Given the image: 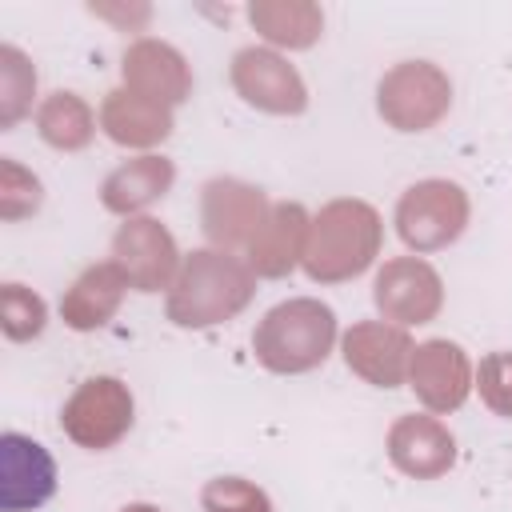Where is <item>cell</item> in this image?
<instances>
[{
	"label": "cell",
	"instance_id": "4fadbf2b",
	"mask_svg": "<svg viewBox=\"0 0 512 512\" xmlns=\"http://www.w3.org/2000/svg\"><path fill=\"white\" fill-rule=\"evenodd\" d=\"M56 492V460L44 444L20 432L0 436V508L32 512Z\"/></svg>",
	"mask_w": 512,
	"mask_h": 512
},
{
	"label": "cell",
	"instance_id": "44dd1931",
	"mask_svg": "<svg viewBox=\"0 0 512 512\" xmlns=\"http://www.w3.org/2000/svg\"><path fill=\"white\" fill-rule=\"evenodd\" d=\"M96 124H100V116L92 112V104L68 88L44 96L36 108V132L56 152H84L96 136Z\"/></svg>",
	"mask_w": 512,
	"mask_h": 512
},
{
	"label": "cell",
	"instance_id": "3957f363",
	"mask_svg": "<svg viewBox=\"0 0 512 512\" xmlns=\"http://www.w3.org/2000/svg\"><path fill=\"white\" fill-rule=\"evenodd\" d=\"M336 348V312L316 296H292L268 308L252 332L256 360L276 376L320 368Z\"/></svg>",
	"mask_w": 512,
	"mask_h": 512
},
{
	"label": "cell",
	"instance_id": "52a82bcc",
	"mask_svg": "<svg viewBox=\"0 0 512 512\" xmlns=\"http://www.w3.org/2000/svg\"><path fill=\"white\" fill-rule=\"evenodd\" d=\"M272 204L268 196L236 176H216L200 188V228L208 236V248L224 252H248L260 236Z\"/></svg>",
	"mask_w": 512,
	"mask_h": 512
},
{
	"label": "cell",
	"instance_id": "4316f807",
	"mask_svg": "<svg viewBox=\"0 0 512 512\" xmlns=\"http://www.w3.org/2000/svg\"><path fill=\"white\" fill-rule=\"evenodd\" d=\"M120 512H160L156 504H144V500H136V504H124Z\"/></svg>",
	"mask_w": 512,
	"mask_h": 512
},
{
	"label": "cell",
	"instance_id": "9c48e42d",
	"mask_svg": "<svg viewBox=\"0 0 512 512\" xmlns=\"http://www.w3.org/2000/svg\"><path fill=\"white\" fill-rule=\"evenodd\" d=\"M232 88L244 104L268 112V116H300L308 108V88L296 64L280 56L276 48H240L232 56Z\"/></svg>",
	"mask_w": 512,
	"mask_h": 512
},
{
	"label": "cell",
	"instance_id": "8992f818",
	"mask_svg": "<svg viewBox=\"0 0 512 512\" xmlns=\"http://www.w3.org/2000/svg\"><path fill=\"white\" fill-rule=\"evenodd\" d=\"M136 420V400L120 376H88L60 408V428L76 448L108 452Z\"/></svg>",
	"mask_w": 512,
	"mask_h": 512
},
{
	"label": "cell",
	"instance_id": "2e32d148",
	"mask_svg": "<svg viewBox=\"0 0 512 512\" xmlns=\"http://www.w3.org/2000/svg\"><path fill=\"white\" fill-rule=\"evenodd\" d=\"M308 232H312V216L304 204L296 200H280L272 204L260 236L252 240V248L244 252L248 268L264 280H280L288 272H296L304 264V248H308Z\"/></svg>",
	"mask_w": 512,
	"mask_h": 512
},
{
	"label": "cell",
	"instance_id": "cb8c5ba5",
	"mask_svg": "<svg viewBox=\"0 0 512 512\" xmlns=\"http://www.w3.org/2000/svg\"><path fill=\"white\" fill-rule=\"evenodd\" d=\"M44 204V184L32 168H24L20 160L4 156L0 160V220L16 224V220H28L36 216Z\"/></svg>",
	"mask_w": 512,
	"mask_h": 512
},
{
	"label": "cell",
	"instance_id": "484cf974",
	"mask_svg": "<svg viewBox=\"0 0 512 512\" xmlns=\"http://www.w3.org/2000/svg\"><path fill=\"white\" fill-rule=\"evenodd\" d=\"M480 400L488 404V412L512 420V352H488L476 364V384Z\"/></svg>",
	"mask_w": 512,
	"mask_h": 512
},
{
	"label": "cell",
	"instance_id": "7c38bea8",
	"mask_svg": "<svg viewBox=\"0 0 512 512\" xmlns=\"http://www.w3.org/2000/svg\"><path fill=\"white\" fill-rule=\"evenodd\" d=\"M472 384H476V368L456 340L436 336V340L416 344L412 364H408V388L416 392V400L428 412H436V416L456 412L468 400Z\"/></svg>",
	"mask_w": 512,
	"mask_h": 512
},
{
	"label": "cell",
	"instance_id": "d6986e66",
	"mask_svg": "<svg viewBox=\"0 0 512 512\" xmlns=\"http://www.w3.org/2000/svg\"><path fill=\"white\" fill-rule=\"evenodd\" d=\"M172 180H176V164L168 156H156V152L132 156V160H124L120 168H112L104 176L100 204L108 212H116V216L128 220V216H140L148 204L164 200L168 188H172Z\"/></svg>",
	"mask_w": 512,
	"mask_h": 512
},
{
	"label": "cell",
	"instance_id": "ba28073f",
	"mask_svg": "<svg viewBox=\"0 0 512 512\" xmlns=\"http://www.w3.org/2000/svg\"><path fill=\"white\" fill-rule=\"evenodd\" d=\"M372 300L388 324H400V328L428 324L444 308V280L420 256H392L380 264L372 280Z\"/></svg>",
	"mask_w": 512,
	"mask_h": 512
},
{
	"label": "cell",
	"instance_id": "7a4b0ae2",
	"mask_svg": "<svg viewBox=\"0 0 512 512\" xmlns=\"http://www.w3.org/2000/svg\"><path fill=\"white\" fill-rule=\"evenodd\" d=\"M384 244V220L368 200L340 196L328 200L312 216L308 248H304V272L316 284H344L364 276Z\"/></svg>",
	"mask_w": 512,
	"mask_h": 512
},
{
	"label": "cell",
	"instance_id": "9a60e30c",
	"mask_svg": "<svg viewBox=\"0 0 512 512\" xmlns=\"http://www.w3.org/2000/svg\"><path fill=\"white\" fill-rule=\"evenodd\" d=\"M120 72H124V88H132L156 104L176 108L192 96V68L184 60V52L172 48L168 40L140 36L136 44H128Z\"/></svg>",
	"mask_w": 512,
	"mask_h": 512
},
{
	"label": "cell",
	"instance_id": "d4e9b609",
	"mask_svg": "<svg viewBox=\"0 0 512 512\" xmlns=\"http://www.w3.org/2000/svg\"><path fill=\"white\" fill-rule=\"evenodd\" d=\"M200 508L204 512H272V500L260 484L244 476H216L204 484Z\"/></svg>",
	"mask_w": 512,
	"mask_h": 512
},
{
	"label": "cell",
	"instance_id": "7402d4cb",
	"mask_svg": "<svg viewBox=\"0 0 512 512\" xmlns=\"http://www.w3.org/2000/svg\"><path fill=\"white\" fill-rule=\"evenodd\" d=\"M36 100V68L16 44H0V128H16Z\"/></svg>",
	"mask_w": 512,
	"mask_h": 512
},
{
	"label": "cell",
	"instance_id": "277c9868",
	"mask_svg": "<svg viewBox=\"0 0 512 512\" xmlns=\"http://www.w3.org/2000/svg\"><path fill=\"white\" fill-rule=\"evenodd\" d=\"M452 108V80L432 60H400L376 84V112L396 132H428Z\"/></svg>",
	"mask_w": 512,
	"mask_h": 512
},
{
	"label": "cell",
	"instance_id": "6da1fadb",
	"mask_svg": "<svg viewBox=\"0 0 512 512\" xmlns=\"http://www.w3.org/2000/svg\"><path fill=\"white\" fill-rule=\"evenodd\" d=\"M256 296V272L248 260L224 248H196L184 256L168 288V320L176 328H216L240 316Z\"/></svg>",
	"mask_w": 512,
	"mask_h": 512
},
{
	"label": "cell",
	"instance_id": "ffe728a7",
	"mask_svg": "<svg viewBox=\"0 0 512 512\" xmlns=\"http://www.w3.org/2000/svg\"><path fill=\"white\" fill-rule=\"evenodd\" d=\"M248 20L272 48H312L324 32V12L312 0H252Z\"/></svg>",
	"mask_w": 512,
	"mask_h": 512
},
{
	"label": "cell",
	"instance_id": "30bf717a",
	"mask_svg": "<svg viewBox=\"0 0 512 512\" xmlns=\"http://www.w3.org/2000/svg\"><path fill=\"white\" fill-rule=\"evenodd\" d=\"M112 260L124 268L132 292L172 288V280L184 264L176 236L156 216H128L112 236Z\"/></svg>",
	"mask_w": 512,
	"mask_h": 512
},
{
	"label": "cell",
	"instance_id": "8fae6325",
	"mask_svg": "<svg viewBox=\"0 0 512 512\" xmlns=\"http://www.w3.org/2000/svg\"><path fill=\"white\" fill-rule=\"evenodd\" d=\"M412 352H416V344H412L408 328L388 324V320H356L340 336L344 364L372 388H400L408 380Z\"/></svg>",
	"mask_w": 512,
	"mask_h": 512
},
{
	"label": "cell",
	"instance_id": "e0dca14e",
	"mask_svg": "<svg viewBox=\"0 0 512 512\" xmlns=\"http://www.w3.org/2000/svg\"><path fill=\"white\" fill-rule=\"evenodd\" d=\"M176 128V116L168 104H156L132 88H112L100 104V132L120 144V148H140L148 156V148L164 144Z\"/></svg>",
	"mask_w": 512,
	"mask_h": 512
},
{
	"label": "cell",
	"instance_id": "5b68a950",
	"mask_svg": "<svg viewBox=\"0 0 512 512\" xmlns=\"http://www.w3.org/2000/svg\"><path fill=\"white\" fill-rule=\"evenodd\" d=\"M472 200L456 180L428 176L400 192L396 200V236L412 252H440L460 240L468 228Z\"/></svg>",
	"mask_w": 512,
	"mask_h": 512
},
{
	"label": "cell",
	"instance_id": "ac0fdd59",
	"mask_svg": "<svg viewBox=\"0 0 512 512\" xmlns=\"http://www.w3.org/2000/svg\"><path fill=\"white\" fill-rule=\"evenodd\" d=\"M128 288L132 284H128V276H124V268L116 260H96L60 296V320L72 332H96L120 312Z\"/></svg>",
	"mask_w": 512,
	"mask_h": 512
},
{
	"label": "cell",
	"instance_id": "603a6c76",
	"mask_svg": "<svg viewBox=\"0 0 512 512\" xmlns=\"http://www.w3.org/2000/svg\"><path fill=\"white\" fill-rule=\"evenodd\" d=\"M44 324H48L44 296L24 288V284H16V280H8L0 288V328H4V336L24 344V340H36L44 332Z\"/></svg>",
	"mask_w": 512,
	"mask_h": 512
},
{
	"label": "cell",
	"instance_id": "5bb4252c",
	"mask_svg": "<svg viewBox=\"0 0 512 512\" xmlns=\"http://www.w3.org/2000/svg\"><path fill=\"white\" fill-rule=\"evenodd\" d=\"M388 460L412 480H440L456 464V436L440 416H396V424L388 428Z\"/></svg>",
	"mask_w": 512,
	"mask_h": 512
}]
</instances>
